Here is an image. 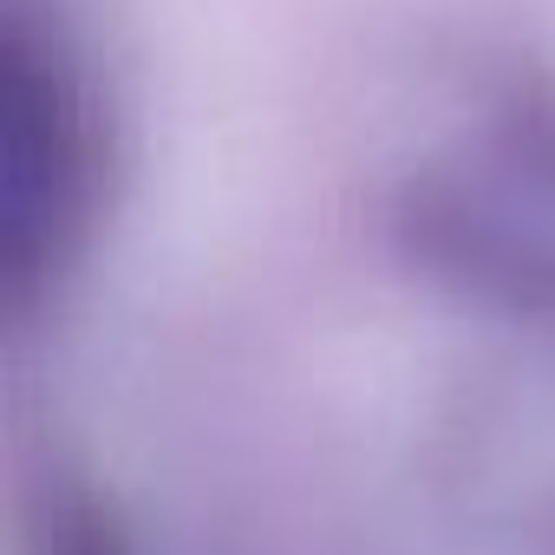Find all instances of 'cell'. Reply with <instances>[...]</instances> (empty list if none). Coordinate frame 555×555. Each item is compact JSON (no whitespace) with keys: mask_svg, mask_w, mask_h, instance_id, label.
<instances>
[{"mask_svg":"<svg viewBox=\"0 0 555 555\" xmlns=\"http://www.w3.org/2000/svg\"><path fill=\"white\" fill-rule=\"evenodd\" d=\"M99 196V131L60 40L27 14L8 21L0 60V255L21 301H34L79 248Z\"/></svg>","mask_w":555,"mask_h":555,"instance_id":"obj_1","label":"cell"}]
</instances>
